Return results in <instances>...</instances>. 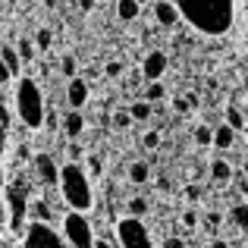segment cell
<instances>
[{
    "label": "cell",
    "instance_id": "obj_1",
    "mask_svg": "<svg viewBox=\"0 0 248 248\" xmlns=\"http://www.w3.org/2000/svg\"><path fill=\"white\" fill-rule=\"evenodd\" d=\"M173 6L201 35H223L236 22V0H173Z\"/></svg>",
    "mask_w": 248,
    "mask_h": 248
},
{
    "label": "cell",
    "instance_id": "obj_2",
    "mask_svg": "<svg viewBox=\"0 0 248 248\" xmlns=\"http://www.w3.org/2000/svg\"><path fill=\"white\" fill-rule=\"evenodd\" d=\"M57 186H60L63 198H66V204L73 207V211H88V207H91L88 176H85V170L76 164V160H69V164L57 173Z\"/></svg>",
    "mask_w": 248,
    "mask_h": 248
},
{
    "label": "cell",
    "instance_id": "obj_3",
    "mask_svg": "<svg viewBox=\"0 0 248 248\" xmlns=\"http://www.w3.org/2000/svg\"><path fill=\"white\" fill-rule=\"evenodd\" d=\"M16 113L25 126L38 129L44 123V101H41V88L31 79H22L16 85Z\"/></svg>",
    "mask_w": 248,
    "mask_h": 248
},
{
    "label": "cell",
    "instance_id": "obj_4",
    "mask_svg": "<svg viewBox=\"0 0 248 248\" xmlns=\"http://www.w3.org/2000/svg\"><path fill=\"white\" fill-rule=\"evenodd\" d=\"M63 236L73 248H91L94 245V232H91V223L85 220L82 211H69L63 217Z\"/></svg>",
    "mask_w": 248,
    "mask_h": 248
},
{
    "label": "cell",
    "instance_id": "obj_5",
    "mask_svg": "<svg viewBox=\"0 0 248 248\" xmlns=\"http://www.w3.org/2000/svg\"><path fill=\"white\" fill-rule=\"evenodd\" d=\"M116 239H120L123 248H154L141 217H123L116 223Z\"/></svg>",
    "mask_w": 248,
    "mask_h": 248
},
{
    "label": "cell",
    "instance_id": "obj_6",
    "mask_svg": "<svg viewBox=\"0 0 248 248\" xmlns=\"http://www.w3.org/2000/svg\"><path fill=\"white\" fill-rule=\"evenodd\" d=\"M6 204H10V226L13 232H22L25 214H29V188L22 182H10L6 186Z\"/></svg>",
    "mask_w": 248,
    "mask_h": 248
},
{
    "label": "cell",
    "instance_id": "obj_7",
    "mask_svg": "<svg viewBox=\"0 0 248 248\" xmlns=\"http://www.w3.org/2000/svg\"><path fill=\"white\" fill-rule=\"evenodd\" d=\"M25 248H66V242H63L44 220H35V223L25 230Z\"/></svg>",
    "mask_w": 248,
    "mask_h": 248
},
{
    "label": "cell",
    "instance_id": "obj_8",
    "mask_svg": "<svg viewBox=\"0 0 248 248\" xmlns=\"http://www.w3.org/2000/svg\"><path fill=\"white\" fill-rule=\"evenodd\" d=\"M66 101H69L73 110H79L82 104L88 101V82L79 79V76H73V79H69V88H66Z\"/></svg>",
    "mask_w": 248,
    "mask_h": 248
},
{
    "label": "cell",
    "instance_id": "obj_9",
    "mask_svg": "<svg viewBox=\"0 0 248 248\" xmlns=\"http://www.w3.org/2000/svg\"><path fill=\"white\" fill-rule=\"evenodd\" d=\"M164 73H167V54L151 50V54H148V60H145V79L148 82H157Z\"/></svg>",
    "mask_w": 248,
    "mask_h": 248
},
{
    "label": "cell",
    "instance_id": "obj_10",
    "mask_svg": "<svg viewBox=\"0 0 248 248\" xmlns=\"http://www.w3.org/2000/svg\"><path fill=\"white\" fill-rule=\"evenodd\" d=\"M35 170H38V179L47 182V186H54V182H57V173H60L47 154H38V157H35Z\"/></svg>",
    "mask_w": 248,
    "mask_h": 248
},
{
    "label": "cell",
    "instance_id": "obj_11",
    "mask_svg": "<svg viewBox=\"0 0 248 248\" xmlns=\"http://www.w3.org/2000/svg\"><path fill=\"white\" fill-rule=\"evenodd\" d=\"M232 141H236V132H232L230 126H220L217 132H211V145H214V148H220V151L232 148Z\"/></svg>",
    "mask_w": 248,
    "mask_h": 248
},
{
    "label": "cell",
    "instance_id": "obj_12",
    "mask_svg": "<svg viewBox=\"0 0 248 248\" xmlns=\"http://www.w3.org/2000/svg\"><path fill=\"white\" fill-rule=\"evenodd\" d=\"M63 129H66V135H69V139L82 135V129H85V120H82V113H79V110H69V113L63 116Z\"/></svg>",
    "mask_w": 248,
    "mask_h": 248
},
{
    "label": "cell",
    "instance_id": "obj_13",
    "mask_svg": "<svg viewBox=\"0 0 248 248\" xmlns=\"http://www.w3.org/2000/svg\"><path fill=\"white\" fill-rule=\"evenodd\" d=\"M154 16H157V22H160V25H173L176 19H179V13H176V6H173V3L160 0V3L154 6Z\"/></svg>",
    "mask_w": 248,
    "mask_h": 248
},
{
    "label": "cell",
    "instance_id": "obj_14",
    "mask_svg": "<svg viewBox=\"0 0 248 248\" xmlns=\"http://www.w3.org/2000/svg\"><path fill=\"white\" fill-rule=\"evenodd\" d=\"M116 13H120L123 22H132V19H139V0H120Z\"/></svg>",
    "mask_w": 248,
    "mask_h": 248
},
{
    "label": "cell",
    "instance_id": "obj_15",
    "mask_svg": "<svg viewBox=\"0 0 248 248\" xmlns=\"http://www.w3.org/2000/svg\"><path fill=\"white\" fill-rule=\"evenodd\" d=\"M0 60L6 63V69H10V76L13 73H19V54L13 47H0Z\"/></svg>",
    "mask_w": 248,
    "mask_h": 248
},
{
    "label": "cell",
    "instance_id": "obj_16",
    "mask_svg": "<svg viewBox=\"0 0 248 248\" xmlns=\"http://www.w3.org/2000/svg\"><path fill=\"white\" fill-rule=\"evenodd\" d=\"M226 126H230L232 132H242V129H245V120H242V113H239V107L226 110Z\"/></svg>",
    "mask_w": 248,
    "mask_h": 248
},
{
    "label": "cell",
    "instance_id": "obj_17",
    "mask_svg": "<svg viewBox=\"0 0 248 248\" xmlns=\"http://www.w3.org/2000/svg\"><path fill=\"white\" fill-rule=\"evenodd\" d=\"M211 176H214V179H230V176H232V170H230V164H226V160H214V164H211Z\"/></svg>",
    "mask_w": 248,
    "mask_h": 248
},
{
    "label": "cell",
    "instance_id": "obj_18",
    "mask_svg": "<svg viewBox=\"0 0 248 248\" xmlns=\"http://www.w3.org/2000/svg\"><path fill=\"white\" fill-rule=\"evenodd\" d=\"M129 176H132V182H148L151 170H148V164H132V170H129Z\"/></svg>",
    "mask_w": 248,
    "mask_h": 248
},
{
    "label": "cell",
    "instance_id": "obj_19",
    "mask_svg": "<svg viewBox=\"0 0 248 248\" xmlns=\"http://www.w3.org/2000/svg\"><path fill=\"white\" fill-rule=\"evenodd\" d=\"M232 220H236L239 230H245V226H248V207L245 204H236V207H232Z\"/></svg>",
    "mask_w": 248,
    "mask_h": 248
},
{
    "label": "cell",
    "instance_id": "obj_20",
    "mask_svg": "<svg viewBox=\"0 0 248 248\" xmlns=\"http://www.w3.org/2000/svg\"><path fill=\"white\" fill-rule=\"evenodd\" d=\"M129 116H132V120H148V116H151V107H148L145 101H139V104H132Z\"/></svg>",
    "mask_w": 248,
    "mask_h": 248
},
{
    "label": "cell",
    "instance_id": "obj_21",
    "mask_svg": "<svg viewBox=\"0 0 248 248\" xmlns=\"http://www.w3.org/2000/svg\"><path fill=\"white\" fill-rule=\"evenodd\" d=\"M145 97H148V101H160V97H164V85L151 82V85H148V91H145Z\"/></svg>",
    "mask_w": 248,
    "mask_h": 248
},
{
    "label": "cell",
    "instance_id": "obj_22",
    "mask_svg": "<svg viewBox=\"0 0 248 248\" xmlns=\"http://www.w3.org/2000/svg\"><path fill=\"white\" fill-rule=\"evenodd\" d=\"M129 211H132V214H129V217H141V214L148 211V204H145V201H141V198H132V201H129Z\"/></svg>",
    "mask_w": 248,
    "mask_h": 248
},
{
    "label": "cell",
    "instance_id": "obj_23",
    "mask_svg": "<svg viewBox=\"0 0 248 248\" xmlns=\"http://www.w3.org/2000/svg\"><path fill=\"white\" fill-rule=\"evenodd\" d=\"M50 41H54V38H50V31H47V29H41V31H38V38H35V44H38V47H44V50H47V47H50Z\"/></svg>",
    "mask_w": 248,
    "mask_h": 248
},
{
    "label": "cell",
    "instance_id": "obj_24",
    "mask_svg": "<svg viewBox=\"0 0 248 248\" xmlns=\"http://www.w3.org/2000/svg\"><path fill=\"white\" fill-rule=\"evenodd\" d=\"M19 57H22V60H31V57H35V44L22 41V44H19Z\"/></svg>",
    "mask_w": 248,
    "mask_h": 248
},
{
    "label": "cell",
    "instance_id": "obj_25",
    "mask_svg": "<svg viewBox=\"0 0 248 248\" xmlns=\"http://www.w3.org/2000/svg\"><path fill=\"white\" fill-rule=\"evenodd\" d=\"M195 139H198L201 145H211V129H207V126H201L198 132H195Z\"/></svg>",
    "mask_w": 248,
    "mask_h": 248
},
{
    "label": "cell",
    "instance_id": "obj_26",
    "mask_svg": "<svg viewBox=\"0 0 248 248\" xmlns=\"http://www.w3.org/2000/svg\"><path fill=\"white\" fill-rule=\"evenodd\" d=\"M35 217L38 220H50V207L47 204H35Z\"/></svg>",
    "mask_w": 248,
    "mask_h": 248
},
{
    "label": "cell",
    "instance_id": "obj_27",
    "mask_svg": "<svg viewBox=\"0 0 248 248\" xmlns=\"http://www.w3.org/2000/svg\"><path fill=\"white\" fill-rule=\"evenodd\" d=\"M63 73L73 79V73H76V60H73V57H63Z\"/></svg>",
    "mask_w": 248,
    "mask_h": 248
},
{
    "label": "cell",
    "instance_id": "obj_28",
    "mask_svg": "<svg viewBox=\"0 0 248 248\" xmlns=\"http://www.w3.org/2000/svg\"><path fill=\"white\" fill-rule=\"evenodd\" d=\"M113 123H116V126H129V123H132V116H129L126 110H120V113L113 116Z\"/></svg>",
    "mask_w": 248,
    "mask_h": 248
},
{
    "label": "cell",
    "instance_id": "obj_29",
    "mask_svg": "<svg viewBox=\"0 0 248 248\" xmlns=\"http://www.w3.org/2000/svg\"><path fill=\"white\" fill-rule=\"evenodd\" d=\"M157 141H160L157 132H148V135H145V148H157Z\"/></svg>",
    "mask_w": 248,
    "mask_h": 248
},
{
    "label": "cell",
    "instance_id": "obj_30",
    "mask_svg": "<svg viewBox=\"0 0 248 248\" xmlns=\"http://www.w3.org/2000/svg\"><path fill=\"white\" fill-rule=\"evenodd\" d=\"M3 151H6V126L0 123V157H3Z\"/></svg>",
    "mask_w": 248,
    "mask_h": 248
},
{
    "label": "cell",
    "instance_id": "obj_31",
    "mask_svg": "<svg viewBox=\"0 0 248 248\" xmlns=\"http://www.w3.org/2000/svg\"><path fill=\"white\" fill-rule=\"evenodd\" d=\"M173 107H176V110H179V113H186V110H188V107H192V104H188V101H182V97H176V101H173Z\"/></svg>",
    "mask_w": 248,
    "mask_h": 248
},
{
    "label": "cell",
    "instance_id": "obj_32",
    "mask_svg": "<svg viewBox=\"0 0 248 248\" xmlns=\"http://www.w3.org/2000/svg\"><path fill=\"white\" fill-rule=\"evenodd\" d=\"M6 79H10V69H6V63H3V60H0V85H3Z\"/></svg>",
    "mask_w": 248,
    "mask_h": 248
},
{
    "label": "cell",
    "instance_id": "obj_33",
    "mask_svg": "<svg viewBox=\"0 0 248 248\" xmlns=\"http://www.w3.org/2000/svg\"><path fill=\"white\" fill-rule=\"evenodd\" d=\"M164 248H186V245H182V239H167Z\"/></svg>",
    "mask_w": 248,
    "mask_h": 248
},
{
    "label": "cell",
    "instance_id": "obj_34",
    "mask_svg": "<svg viewBox=\"0 0 248 248\" xmlns=\"http://www.w3.org/2000/svg\"><path fill=\"white\" fill-rule=\"evenodd\" d=\"M107 73H110V76H120V73H123V66H120V63H110Z\"/></svg>",
    "mask_w": 248,
    "mask_h": 248
},
{
    "label": "cell",
    "instance_id": "obj_35",
    "mask_svg": "<svg viewBox=\"0 0 248 248\" xmlns=\"http://www.w3.org/2000/svg\"><path fill=\"white\" fill-rule=\"evenodd\" d=\"M186 195H188L192 201H198V188H195V186H188V188H186Z\"/></svg>",
    "mask_w": 248,
    "mask_h": 248
},
{
    "label": "cell",
    "instance_id": "obj_36",
    "mask_svg": "<svg viewBox=\"0 0 248 248\" xmlns=\"http://www.w3.org/2000/svg\"><path fill=\"white\" fill-rule=\"evenodd\" d=\"M82 3V10H91V6H94V0H79Z\"/></svg>",
    "mask_w": 248,
    "mask_h": 248
},
{
    "label": "cell",
    "instance_id": "obj_37",
    "mask_svg": "<svg viewBox=\"0 0 248 248\" xmlns=\"http://www.w3.org/2000/svg\"><path fill=\"white\" fill-rule=\"evenodd\" d=\"M91 248H113V245H110V242H94Z\"/></svg>",
    "mask_w": 248,
    "mask_h": 248
},
{
    "label": "cell",
    "instance_id": "obj_38",
    "mask_svg": "<svg viewBox=\"0 0 248 248\" xmlns=\"http://www.w3.org/2000/svg\"><path fill=\"white\" fill-rule=\"evenodd\" d=\"M3 214H6V211H3V198H0V223H3Z\"/></svg>",
    "mask_w": 248,
    "mask_h": 248
},
{
    "label": "cell",
    "instance_id": "obj_39",
    "mask_svg": "<svg viewBox=\"0 0 248 248\" xmlns=\"http://www.w3.org/2000/svg\"><path fill=\"white\" fill-rule=\"evenodd\" d=\"M214 248H226V245H223V242H217V245H214Z\"/></svg>",
    "mask_w": 248,
    "mask_h": 248
}]
</instances>
